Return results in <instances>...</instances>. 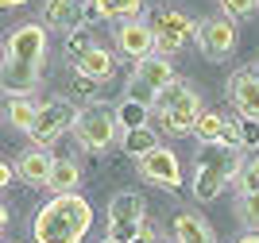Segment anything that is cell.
I'll use <instances>...</instances> for the list:
<instances>
[{
	"instance_id": "1",
	"label": "cell",
	"mask_w": 259,
	"mask_h": 243,
	"mask_svg": "<svg viewBox=\"0 0 259 243\" xmlns=\"http://www.w3.org/2000/svg\"><path fill=\"white\" fill-rule=\"evenodd\" d=\"M43 58H47V27L23 23L4 39V93L8 96H31L43 77Z\"/></svg>"
},
{
	"instance_id": "2",
	"label": "cell",
	"mask_w": 259,
	"mask_h": 243,
	"mask_svg": "<svg viewBox=\"0 0 259 243\" xmlns=\"http://www.w3.org/2000/svg\"><path fill=\"white\" fill-rule=\"evenodd\" d=\"M93 228V209L81 193H51V201L35 212V243H81Z\"/></svg>"
},
{
	"instance_id": "3",
	"label": "cell",
	"mask_w": 259,
	"mask_h": 243,
	"mask_svg": "<svg viewBox=\"0 0 259 243\" xmlns=\"http://www.w3.org/2000/svg\"><path fill=\"white\" fill-rule=\"evenodd\" d=\"M244 170V155L240 147L217 139V143H201L197 147V174H194V197L197 201H217L228 189V181L240 178Z\"/></svg>"
},
{
	"instance_id": "4",
	"label": "cell",
	"mask_w": 259,
	"mask_h": 243,
	"mask_svg": "<svg viewBox=\"0 0 259 243\" xmlns=\"http://www.w3.org/2000/svg\"><path fill=\"white\" fill-rule=\"evenodd\" d=\"M174 81H178V74H174V66H170V54H151V58L136 62L128 85H124V96H132V101L155 108V105H159V96L166 93Z\"/></svg>"
},
{
	"instance_id": "5",
	"label": "cell",
	"mask_w": 259,
	"mask_h": 243,
	"mask_svg": "<svg viewBox=\"0 0 259 243\" xmlns=\"http://www.w3.org/2000/svg\"><path fill=\"white\" fill-rule=\"evenodd\" d=\"M155 112H159V120H162L166 131H174V135H190L194 124H197V116H201L205 108H201V96H197V89L190 81H174L170 89L159 96Z\"/></svg>"
},
{
	"instance_id": "6",
	"label": "cell",
	"mask_w": 259,
	"mask_h": 243,
	"mask_svg": "<svg viewBox=\"0 0 259 243\" xmlns=\"http://www.w3.org/2000/svg\"><path fill=\"white\" fill-rule=\"evenodd\" d=\"M116 131H120V120H116V108L101 105V101H89L85 108H77V124H74V135L85 151H108L116 143Z\"/></svg>"
},
{
	"instance_id": "7",
	"label": "cell",
	"mask_w": 259,
	"mask_h": 243,
	"mask_svg": "<svg viewBox=\"0 0 259 243\" xmlns=\"http://www.w3.org/2000/svg\"><path fill=\"white\" fill-rule=\"evenodd\" d=\"M74 124H77L74 101H62V96H58V101H43L39 112H35V124H31V131H27V139L39 143V147H54Z\"/></svg>"
},
{
	"instance_id": "8",
	"label": "cell",
	"mask_w": 259,
	"mask_h": 243,
	"mask_svg": "<svg viewBox=\"0 0 259 243\" xmlns=\"http://www.w3.org/2000/svg\"><path fill=\"white\" fill-rule=\"evenodd\" d=\"M147 205H143V197L140 193H116L112 201H108V235L112 239H120V243H132L136 235L147 228Z\"/></svg>"
},
{
	"instance_id": "9",
	"label": "cell",
	"mask_w": 259,
	"mask_h": 243,
	"mask_svg": "<svg viewBox=\"0 0 259 243\" xmlns=\"http://www.w3.org/2000/svg\"><path fill=\"white\" fill-rule=\"evenodd\" d=\"M236 20L232 16H213V20L197 23V46H201V54L205 58H213V62H225V58H232V51H236Z\"/></svg>"
},
{
	"instance_id": "10",
	"label": "cell",
	"mask_w": 259,
	"mask_h": 243,
	"mask_svg": "<svg viewBox=\"0 0 259 243\" xmlns=\"http://www.w3.org/2000/svg\"><path fill=\"white\" fill-rule=\"evenodd\" d=\"M151 27H155V35H159V51L170 54V58L182 51L190 39H197V23L190 20L186 12H178V8H162L151 20Z\"/></svg>"
},
{
	"instance_id": "11",
	"label": "cell",
	"mask_w": 259,
	"mask_h": 243,
	"mask_svg": "<svg viewBox=\"0 0 259 243\" xmlns=\"http://www.w3.org/2000/svg\"><path fill=\"white\" fill-rule=\"evenodd\" d=\"M116 51L132 62H143V58H151L159 51V35H155L151 23H143L140 16L136 20H120L116 27Z\"/></svg>"
},
{
	"instance_id": "12",
	"label": "cell",
	"mask_w": 259,
	"mask_h": 243,
	"mask_svg": "<svg viewBox=\"0 0 259 243\" xmlns=\"http://www.w3.org/2000/svg\"><path fill=\"white\" fill-rule=\"evenodd\" d=\"M136 170H140L143 181H151V185H162V189H178L182 185V166H178V155L166 147H155L147 155L136 159Z\"/></svg>"
},
{
	"instance_id": "13",
	"label": "cell",
	"mask_w": 259,
	"mask_h": 243,
	"mask_svg": "<svg viewBox=\"0 0 259 243\" xmlns=\"http://www.w3.org/2000/svg\"><path fill=\"white\" fill-rule=\"evenodd\" d=\"M54 162H58V159L51 155V147L31 143V147L16 159V174H20V181L35 185V189H47V185H51V174H54Z\"/></svg>"
},
{
	"instance_id": "14",
	"label": "cell",
	"mask_w": 259,
	"mask_h": 243,
	"mask_svg": "<svg viewBox=\"0 0 259 243\" xmlns=\"http://www.w3.org/2000/svg\"><path fill=\"white\" fill-rule=\"evenodd\" d=\"M228 101L236 108L240 116L248 120H259V74L255 70H236V74L228 77Z\"/></svg>"
},
{
	"instance_id": "15",
	"label": "cell",
	"mask_w": 259,
	"mask_h": 243,
	"mask_svg": "<svg viewBox=\"0 0 259 243\" xmlns=\"http://www.w3.org/2000/svg\"><path fill=\"white\" fill-rule=\"evenodd\" d=\"M70 58H74L77 77H85V81H108L112 70H116V58L101 42H85L81 51H70Z\"/></svg>"
},
{
	"instance_id": "16",
	"label": "cell",
	"mask_w": 259,
	"mask_h": 243,
	"mask_svg": "<svg viewBox=\"0 0 259 243\" xmlns=\"http://www.w3.org/2000/svg\"><path fill=\"white\" fill-rule=\"evenodd\" d=\"M81 0H47L43 4V20L47 27H66V31H77V23H85L81 16Z\"/></svg>"
},
{
	"instance_id": "17",
	"label": "cell",
	"mask_w": 259,
	"mask_h": 243,
	"mask_svg": "<svg viewBox=\"0 0 259 243\" xmlns=\"http://www.w3.org/2000/svg\"><path fill=\"white\" fill-rule=\"evenodd\" d=\"M174 243H217V235L197 212H178L174 216Z\"/></svg>"
},
{
	"instance_id": "18",
	"label": "cell",
	"mask_w": 259,
	"mask_h": 243,
	"mask_svg": "<svg viewBox=\"0 0 259 243\" xmlns=\"http://www.w3.org/2000/svg\"><path fill=\"white\" fill-rule=\"evenodd\" d=\"M120 147L128 151L132 159H140V155H147V151L159 147V135H155V127H151V124L128 127V131H120Z\"/></svg>"
},
{
	"instance_id": "19",
	"label": "cell",
	"mask_w": 259,
	"mask_h": 243,
	"mask_svg": "<svg viewBox=\"0 0 259 243\" xmlns=\"http://www.w3.org/2000/svg\"><path fill=\"white\" fill-rule=\"evenodd\" d=\"M77 185H81V166H77L74 159H58L47 189L51 193H77Z\"/></svg>"
},
{
	"instance_id": "20",
	"label": "cell",
	"mask_w": 259,
	"mask_h": 243,
	"mask_svg": "<svg viewBox=\"0 0 259 243\" xmlns=\"http://www.w3.org/2000/svg\"><path fill=\"white\" fill-rule=\"evenodd\" d=\"M35 112H39V101H31V96H12L8 101V124L16 127V131H31L35 124Z\"/></svg>"
},
{
	"instance_id": "21",
	"label": "cell",
	"mask_w": 259,
	"mask_h": 243,
	"mask_svg": "<svg viewBox=\"0 0 259 243\" xmlns=\"http://www.w3.org/2000/svg\"><path fill=\"white\" fill-rule=\"evenodd\" d=\"M225 127H228V120L221 112H209L205 108L194 124V135H197V143H217V139H225Z\"/></svg>"
},
{
	"instance_id": "22",
	"label": "cell",
	"mask_w": 259,
	"mask_h": 243,
	"mask_svg": "<svg viewBox=\"0 0 259 243\" xmlns=\"http://www.w3.org/2000/svg\"><path fill=\"white\" fill-rule=\"evenodd\" d=\"M147 116H151V108L140 105V101H132V96H124V101L116 105L120 131H128V127H143V124H147Z\"/></svg>"
},
{
	"instance_id": "23",
	"label": "cell",
	"mask_w": 259,
	"mask_h": 243,
	"mask_svg": "<svg viewBox=\"0 0 259 243\" xmlns=\"http://www.w3.org/2000/svg\"><path fill=\"white\" fill-rule=\"evenodd\" d=\"M105 20H136L143 12V0H97Z\"/></svg>"
},
{
	"instance_id": "24",
	"label": "cell",
	"mask_w": 259,
	"mask_h": 243,
	"mask_svg": "<svg viewBox=\"0 0 259 243\" xmlns=\"http://www.w3.org/2000/svg\"><path fill=\"white\" fill-rule=\"evenodd\" d=\"M236 216L248 228H255L259 224V193H240V201H236Z\"/></svg>"
},
{
	"instance_id": "25",
	"label": "cell",
	"mask_w": 259,
	"mask_h": 243,
	"mask_svg": "<svg viewBox=\"0 0 259 243\" xmlns=\"http://www.w3.org/2000/svg\"><path fill=\"white\" fill-rule=\"evenodd\" d=\"M236 185H240V193H259V155L244 162V170H240V178H236Z\"/></svg>"
},
{
	"instance_id": "26",
	"label": "cell",
	"mask_w": 259,
	"mask_h": 243,
	"mask_svg": "<svg viewBox=\"0 0 259 243\" xmlns=\"http://www.w3.org/2000/svg\"><path fill=\"white\" fill-rule=\"evenodd\" d=\"M221 8H225V16H232V20H248V16L259 12V0H221Z\"/></svg>"
},
{
	"instance_id": "27",
	"label": "cell",
	"mask_w": 259,
	"mask_h": 243,
	"mask_svg": "<svg viewBox=\"0 0 259 243\" xmlns=\"http://www.w3.org/2000/svg\"><path fill=\"white\" fill-rule=\"evenodd\" d=\"M240 147H259V120L240 116Z\"/></svg>"
},
{
	"instance_id": "28",
	"label": "cell",
	"mask_w": 259,
	"mask_h": 243,
	"mask_svg": "<svg viewBox=\"0 0 259 243\" xmlns=\"http://www.w3.org/2000/svg\"><path fill=\"white\" fill-rule=\"evenodd\" d=\"M132 243H162V239H159V232H155L151 224H147V228H143V232L136 235V239H132Z\"/></svg>"
},
{
	"instance_id": "29",
	"label": "cell",
	"mask_w": 259,
	"mask_h": 243,
	"mask_svg": "<svg viewBox=\"0 0 259 243\" xmlns=\"http://www.w3.org/2000/svg\"><path fill=\"white\" fill-rule=\"evenodd\" d=\"M12 174H16V170H12V162H4V166H0V185H8Z\"/></svg>"
},
{
	"instance_id": "30",
	"label": "cell",
	"mask_w": 259,
	"mask_h": 243,
	"mask_svg": "<svg viewBox=\"0 0 259 243\" xmlns=\"http://www.w3.org/2000/svg\"><path fill=\"white\" fill-rule=\"evenodd\" d=\"M236 243H259V232H244V235H240Z\"/></svg>"
},
{
	"instance_id": "31",
	"label": "cell",
	"mask_w": 259,
	"mask_h": 243,
	"mask_svg": "<svg viewBox=\"0 0 259 243\" xmlns=\"http://www.w3.org/2000/svg\"><path fill=\"white\" fill-rule=\"evenodd\" d=\"M27 0H0V8H23Z\"/></svg>"
},
{
	"instance_id": "32",
	"label": "cell",
	"mask_w": 259,
	"mask_h": 243,
	"mask_svg": "<svg viewBox=\"0 0 259 243\" xmlns=\"http://www.w3.org/2000/svg\"><path fill=\"white\" fill-rule=\"evenodd\" d=\"M101 243H120V239H112V235H105V239H101Z\"/></svg>"
},
{
	"instance_id": "33",
	"label": "cell",
	"mask_w": 259,
	"mask_h": 243,
	"mask_svg": "<svg viewBox=\"0 0 259 243\" xmlns=\"http://www.w3.org/2000/svg\"><path fill=\"white\" fill-rule=\"evenodd\" d=\"M251 70H255V74H259V62H255V66H251Z\"/></svg>"
}]
</instances>
